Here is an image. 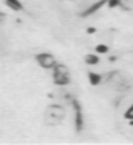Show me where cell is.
<instances>
[{
	"mask_svg": "<svg viewBox=\"0 0 133 145\" xmlns=\"http://www.w3.org/2000/svg\"><path fill=\"white\" fill-rule=\"evenodd\" d=\"M35 59H36L38 65H40L42 69H46V70H53L54 66L56 65L55 57H54L51 54H48V52L38 54V55H36Z\"/></svg>",
	"mask_w": 133,
	"mask_h": 145,
	"instance_id": "1",
	"label": "cell"
},
{
	"mask_svg": "<svg viewBox=\"0 0 133 145\" xmlns=\"http://www.w3.org/2000/svg\"><path fill=\"white\" fill-rule=\"evenodd\" d=\"M72 107H73V111H74V126H75V130L79 133V131L83 129V125H85L82 107H81L79 102H78L77 99H72Z\"/></svg>",
	"mask_w": 133,
	"mask_h": 145,
	"instance_id": "2",
	"label": "cell"
},
{
	"mask_svg": "<svg viewBox=\"0 0 133 145\" xmlns=\"http://www.w3.org/2000/svg\"><path fill=\"white\" fill-rule=\"evenodd\" d=\"M106 3H108V0H99V1L93 3V4H90L85 10H82L81 17H90L92 14H96L104 5H106Z\"/></svg>",
	"mask_w": 133,
	"mask_h": 145,
	"instance_id": "3",
	"label": "cell"
},
{
	"mask_svg": "<svg viewBox=\"0 0 133 145\" xmlns=\"http://www.w3.org/2000/svg\"><path fill=\"white\" fill-rule=\"evenodd\" d=\"M45 115L54 116V117H58V118L64 120V117H66V108L60 105H50V106H48V108H46Z\"/></svg>",
	"mask_w": 133,
	"mask_h": 145,
	"instance_id": "4",
	"label": "cell"
},
{
	"mask_svg": "<svg viewBox=\"0 0 133 145\" xmlns=\"http://www.w3.org/2000/svg\"><path fill=\"white\" fill-rule=\"evenodd\" d=\"M53 82L56 85H68L70 83L69 72H62L53 70Z\"/></svg>",
	"mask_w": 133,
	"mask_h": 145,
	"instance_id": "5",
	"label": "cell"
},
{
	"mask_svg": "<svg viewBox=\"0 0 133 145\" xmlns=\"http://www.w3.org/2000/svg\"><path fill=\"white\" fill-rule=\"evenodd\" d=\"M103 75L97 74V72H93V71H88V82H90L91 85H93V87H96V85H99L101 82H103Z\"/></svg>",
	"mask_w": 133,
	"mask_h": 145,
	"instance_id": "6",
	"label": "cell"
},
{
	"mask_svg": "<svg viewBox=\"0 0 133 145\" xmlns=\"http://www.w3.org/2000/svg\"><path fill=\"white\" fill-rule=\"evenodd\" d=\"M62 122H63V120H62V118L54 117V116L45 115V117H44V123H45V125H48V126H59Z\"/></svg>",
	"mask_w": 133,
	"mask_h": 145,
	"instance_id": "7",
	"label": "cell"
},
{
	"mask_svg": "<svg viewBox=\"0 0 133 145\" xmlns=\"http://www.w3.org/2000/svg\"><path fill=\"white\" fill-rule=\"evenodd\" d=\"M4 3L14 12H21L23 9V5L19 0H4Z\"/></svg>",
	"mask_w": 133,
	"mask_h": 145,
	"instance_id": "8",
	"label": "cell"
},
{
	"mask_svg": "<svg viewBox=\"0 0 133 145\" xmlns=\"http://www.w3.org/2000/svg\"><path fill=\"white\" fill-rule=\"evenodd\" d=\"M83 60H85V63L87 65H97L100 63V57L97 55H93V54H87Z\"/></svg>",
	"mask_w": 133,
	"mask_h": 145,
	"instance_id": "9",
	"label": "cell"
},
{
	"mask_svg": "<svg viewBox=\"0 0 133 145\" xmlns=\"http://www.w3.org/2000/svg\"><path fill=\"white\" fill-rule=\"evenodd\" d=\"M95 52L99 54V55H104V54H108L109 52V46L108 43H100L95 47Z\"/></svg>",
	"mask_w": 133,
	"mask_h": 145,
	"instance_id": "10",
	"label": "cell"
},
{
	"mask_svg": "<svg viewBox=\"0 0 133 145\" xmlns=\"http://www.w3.org/2000/svg\"><path fill=\"white\" fill-rule=\"evenodd\" d=\"M123 10H132L133 9V1L132 0H122L120 7Z\"/></svg>",
	"mask_w": 133,
	"mask_h": 145,
	"instance_id": "11",
	"label": "cell"
},
{
	"mask_svg": "<svg viewBox=\"0 0 133 145\" xmlns=\"http://www.w3.org/2000/svg\"><path fill=\"white\" fill-rule=\"evenodd\" d=\"M120 3H122V0H108L106 5H108L110 9H113V8H119L120 7Z\"/></svg>",
	"mask_w": 133,
	"mask_h": 145,
	"instance_id": "12",
	"label": "cell"
},
{
	"mask_svg": "<svg viewBox=\"0 0 133 145\" xmlns=\"http://www.w3.org/2000/svg\"><path fill=\"white\" fill-rule=\"evenodd\" d=\"M124 117L128 118V120H131V121L133 120V103L128 107V110L126 111V113H124Z\"/></svg>",
	"mask_w": 133,
	"mask_h": 145,
	"instance_id": "13",
	"label": "cell"
},
{
	"mask_svg": "<svg viewBox=\"0 0 133 145\" xmlns=\"http://www.w3.org/2000/svg\"><path fill=\"white\" fill-rule=\"evenodd\" d=\"M4 19H5V14L3 12H0V23H1Z\"/></svg>",
	"mask_w": 133,
	"mask_h": 145,
	"instance_id": "14",
	"label": "cell"
},
{
	"mask_svg": "<svg viewBox=\"0 0 133 145\" xmlns=\"http://www.w3.org/2000/svg\"><path fill=\"white\" fill-rule=\"evenodd\" d=\"M95 28H88V33H95Z\"/></svg>",
	"mask_w": 133,
	"mask_h": 145,
	"instance_id": "15",
	"label": "cell"
},
{
	"mask_svg": "<svg viewBox=\"0 0 133 145\" xmlns=\"http://www.w3.org/2000/svg\"><path fill=\"white\" fill-rule=\"evenodd\" d=\"M66 1H75V0H66Z\"/></svg>",
	"mask_w": 133,
	"mask_h": 145,
	"instance_id": "16",
	"label": "cell"
}]
</instances>
